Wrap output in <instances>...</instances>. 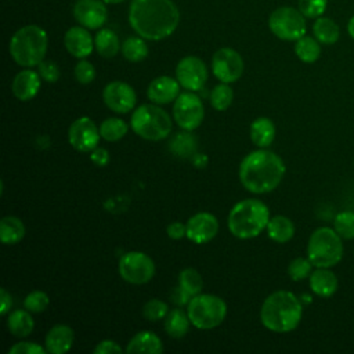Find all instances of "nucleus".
Returning a JSON list of instances; mask_svg holds the SVG:
<instances>
[{
	"instance_id": "obj_1",
	"label": "nucleus",
	"mask_w": 354,
	"mask_h": 354,
	"mask_svg": "<svg viewBox=\"0 0 354 354\" xmlns=\"http://www.w3.org/2000/svg\"><path fill=\"white\" fill-rule=\"evenodd\" d=\"M129 24L145 40H163L178 26L180 11L171 0H131Z\"/></svg>"
},
{
	"instance_id": "obj_2",
	"label": "nucleus",
	"mask_w": 354,
	"mask_h": 354,
	"mask_svg": "<svg viewBox=\"0 0 354 354\" xmlns=\"http://www.w3.org/2000/svg\"><path fill=\"white\" fill-rule=\"evenodd\" d=\"M283 174V160L266 148L246 155L239 166V180L242 185L253 194L271 192L279 185Z\"/></svg>"
},
{
	"instance_id": "obj_3",
	"label": "nucleus",
	"mask_w": 354,
	"mask_h": 354,
	"mask_svg": "<svg viewBox=\"0 0 354 354\" xmlns=\"http://www.w3.org/2000/svg\"><path fill=\"white\" fill-rule=\"evenodd\" d=\"M303 306L300 300L289 290H277L271 293L261 306V324L271 332L286 333L297 328L301 321Z\"/></svg>"
},
{
	"instance_id": "obj_4",
	"label": "nucleus",
	"mask_w": 354,
	"mask_h": 354,
	"mask_svg": "<svg viewBox=\"0 0 354 354\" xmlns=\"http://www.w3.org/2000/svg\"><path fill=\"white\" fill-rule=\"evenodd\" d=\"M268 221L270 210L264 202L259 199H243L230 210L227 224L234 236L249 239L263 232Z\"/></svg>"
},
{
	"instance_id": "obj_5",
	"label": "nucleus",
	"mask_w": 354,
	"mask_h": 354,
	"mask_svg": "<svg viewBox=\"0 0 354 354\" xmlns=\"http://www.w3.org/2000/svg\"><path fill=\"white\" fill-rule=\"evenodd\" d=\"M48 46L47 32L35 24L19 28L10 40V55L21 66L32 68L44 61Z\"/></svg>"
},
{
	"instance_id": "obj_6",
	"label": "nucleus",
	"mask_w": 354,
	"mask_h": 354,
	"mask_svg": "<svg viewBox=\"0 0 354 354\" xmlns=\"http://www.w3.org/2000/svg\"><path fill=\"white\" fill-rule=\"evenodd\" d=\"M130 126L141 138L160 141L170 134L171 119L169 113L156 104H142L134 109Z\"/></svg>"
},
{
	"instance_id": "obj_7",
	"label": "nucleus",
	"mask_w": 354,
	"mask_h": 354,
	"mask_svg": "<svg viewBox=\"0 0 354 354\" xmlns=\"http://www.w3.org/2000/svg\"><path fill=\"white\" fill-rule=\"evenodd\" d=\"M307 257L314 267L330 268L336 266L343 257V242L342 236L335 228L319 227L308 239Z\"/></svg>"
},
{
	"instance_id": "obj_8",
	"label": "nucleus",
	"mask_w": 354,
	"mask_h": 354,
	"mask_svg": "<svg viewBox=\"0 0 354 354\" xmlns=\"http://www.w3.org/2000/svg\"><path fill=\"white\" fill-rule=\"evenodd\" d=\"M187 313L195 328L212 329L224 321L227 315V304L216 295L198 293L188 301Z\"/></svg>"
},
{
	"instance_id": "obj_9",
	"label": "nucleus",
	"mask_w": 354,
	"mask_h": 354,
	"mask_svg": "<svg viewBox=\"0 0 354 354\" xmlns=\"http://www.w3.org/2000/svg\"><path fill=\"white\" fill-rule=\"evenodd\" d=\"M268 28L281 40L296 41L306 35V17L299 8L282 6L275 8L268 17Z\"/></svg>"
},
{
	"instance_id": "obj_10",
	"label": "nucleus",
	"mask_w": 354,
	"mask_h": 354,
	"mask_svg": "<svg viewBox=\"0 0 354 354\" xmlns=\"http://www.w3.org/2000/svg\"><path fill=\"white\" fill-rule=\"evenodd\" d=\"M119 275L129 283L142 285L149 282L155 275L153 260L142 252L124 253L118 264Z\"/></svg>"
},
{
	"instance_id": "obj_11",
	"label": "nucleus",
	"mask_w": 354,
	"mask_h": 354,
	"mask_svg": "<svg viewBox=\"0 0 354 354\" xmlns=\"http://www.w3.org/2000/svg\"><path fill=\"white\" fill-rule=\"evenodd\" d=\"M205 108L201 98L194 91H185L178 94L173 105L174 122L183 129L192 131L198 129L203 120Z\"/></svg>"
},
{
	"instance_id": "obj_12",
	"label": "nucleus",
	"mask_w": 354,
	"mask_h": 354,
	"mask_svg": "<svg viewBox=\"0 0 354 354\" xmlns=\"http://www.w3.org/2000/svg\"><path fill=\"white\" fill-rule=\"evenodd\" d=\"M243 58L241 54L231 48H218L212 58V72L223 83H234L243 73Z\"/></svg>"
},
{
	"instance_id": "obj_13",
	"label": "nucleus",
	"mask_w": 354,
	"mask_h": 354,
	"mask_svg": "<svg viewBox=\"0 0 354 354\" xmlns=\"http://www.w3.org/2000/svg\"><path fill=\"white\" fill-rule=\"evenodd\" d=\"M207 75L206 64L195 55L181 58L176 66V79L188 91L201 90L207 80Z\"/></svg>"
},
{
	"instance_id": "obj_14",
	"label": "nucleus",
	"mask_w": 354,
	"mask_h": 354,
	"mask_svg": "<svg viewBox=\"0 0 354 354\" xmlns=\"http://www.w3.org/2000/svg\"><path fill=\"white\" fill-rule=\"evenodd\" d=\"M100 129L87 116L76 119L68 131L69 144L80 152H91L97 148L100 141Z\"/></svg>"
},
{
	"instance_id": "obj_15",
	"label": "nucleus",
	"mask_w": 354,
	"mask_h": 354,
	"mask_svg": "<svg viewBox=\"0 0 354 354\" xmlns=\"http://www.w3.org/2000/svg\"><path fill=\"white\" fill-rule=\"evenodd\" d=\"M105 105L116 113H127L136 106V91L124 82L115 80L108 83L102 91Z\"/></svg>"
},
{
	"instance_id": "obj_16",
	"label": "nucleus",
	"mask_w": 354,
	"mask_h": 354,
	"mask_svg": "<svg viewBox=\"0 0 354 354\" xmlns=\"http://www.w3.org/2000/svg\"><path fill=\"white\" fill-rule=\"evenodd\" d=\"M72 12L76 22L87 29L102 28L108 19L106 3L102 0H77Z\"/></svg>"
},
{
	"instance_id": "obj_17",
	"label": "nucleus",
	"mask_w": 354,
	"mask_h": 354,
	"mask_svg": "<svg viewBox=\"0 0 354 354\" xmlns=\"http://www.w3.org/2000/svg\"><path fill=\"white\" fill-rule=\"evenodd\" d=\"M218 232L217 218L207 212H199L187 221V238L194 243H206Z\"/></svg>"
},
{
	"instance_id": "obj_18",
	"label": "nucleus",
	"mask_w": 354,
	"mask_h": 354,
	"mask_svg": "<svg viewBox=\"0 0 354 354\" xmlns=\"http://www.w3.org/2000/svg\"><path fill=\"white\" fill-rule=\"evenodd\" d=\"M64 46L72 57L79 59L88 57L95 48L94 39L91 37L88 29L82 25L72 26L65 32Z\"/></svg>"
},
{
	"instance_id": "obj_19",
	"label": "nucleus",
	"mask_w": 354,
	"mask_h": 354,
	"mask_svg": "<svg viewBox=\"0 0 354 354\" xmlns=\"http://www.w3.org/2000/svg\"><path fill=\"white\" fill-rule=\"evenodd\" d=\"M41 77L39 72L26 68L15 75L11 83V90L14 95L21 101L32 100L40 90Z\"/></svg>"
},
{
	"instance_id": "obj_20",
	"label": "nucleus",
	"mask_w": 354,
	"mask_h": 354,
	"mask_svg": "<svg viewBox=\"0 0 354 354\" xmlns=\"http://www.w3.org/2000/svg\"><path fill=\"white\" fill-rule=\"evenodd\" d=\"M180 94V83L170 76H159L153 79L148 88L147 95L153 104H169Z\"/></svg>"
},
{
	"instance_id": "obj_21",
	"label": "nucleus",
	"mask_w": 354,
	"mask_h": 354,
	"mask_svg": "<svg viewBox=\"0 0 354 354\" xmlns=\"http://www.w3.org/2000/svg\"><path fill=\"white\" fill-rule=\"evenodd\" d=\"M75 340V333L71 326L58 324L54 325L46 335V350L51 354H64L71 350Z\"/></svg>"
},
{
	"instance_id": "obj_22",
	"label": "nucleus",
	"mask_w": 354,
	"mask_h": 354,
	"mask_svg": "<svg viewBox=\"0 0 354 354\" xmlns=\"http://www.w3.org/2000/svg\"><path fill=\"white\" fill-rule=\"evenodd\" d=\"M337 277L329 268L315 267L310 275V288L319 297H330L337 290Z\"/></svg>"
},
{
	"instance_id": "obj_23",
	"label": "nucleus",
	"mask_w": 354,
	"mask_h": 354,
	"mask_svg": "<svg viewBox=\"0 0 354 354\" xmlns=\"http://www.w3.org/2000/svg\"><path fill=\"white\" fill-rule=\"evenodd\" d=\"M127 353H151L160 354L163 351V343L155 333L149 330H142L136 333L126 347Z\"/></svg>"
},
{
	"instance_id": "obj_24",
	"label": "nucleus",
	"mask_w": 354,
	"mask_h": 354,
	"mask_svg": "<svg viewBox=\"0 0 354 354\" xmlns=\"http://www.w3.org/2000/svg\"><path fill=\"white\" fill-rule=\"evenodd\" d=\"M275 138V124L268 118H257L250 124V140L259 148H267Z\"/></svg>"
},
{
	"instance_id": "obj_25",
	"label": "nucleus",
	"mask_w": 354,
	"mask_h": 354,
	"mask_svg": "<svg viewBox=\"0 0 354 354\" xmlns=\"http://www.w3.org/2000/svg\"><path fill=\"white\" fill-rule=\"evenodd\" d=\"M94 47L101 57L112 58L120 51L122 44L118 35L112 29L102 28L94 37Z\"/></svg>"
},
{
	"instance_id": "obj_26",
	"label": "nucleus",
	"mask_w": 354,
	"mask_h": 354,
	"mask_svg": "<svg viewBox=\"0 0 354 354\" xmlns=\"http://www.w3.org/2000/svg\"><path fill=\"white\" fill-rule=\"evenodd\" d=\"M313 33H314V37L321 44L330 46L339 40L340 29H339V25L333 19L321 15V17L315 18V22L313 24Z\"/></svg>"
},
{
	"instance_id": "obj_27",
	"label": "nucleus",
	"mask_w": 354,
	"mask_h": 354,
	"mask_svg": "<svg viewBox=\"0 0 354 354\" xmlns=\"http://www.w3.org/2000/svg\"><path fill=\"white\" fill-rule=\"evenodd\" d=\"M267 234L270 239L277 243H285L295 235V225L290 218L285 216H274L267 224Z\"/></svg>"
},
{
	"instance_id": "obj_28",
	"label": "nucleus",
	"mask_w": 354,
	"mask_h": 354,
	"mask_svg": "<svg viewBox=\"0 0 354 354\" xmlns=\"http://www.w3.org/2000/svg\"><path fill=\"white\" fill-rule=\"evenodd\" d=\"M30 314L32 313L28 311L26 308L15 310V311L10 313V315L7 318V328H8L10 333L17 337L29 336L35 328V322H33V318Z\"/></svg>"
},
{
	"instance_id": "obj_29",
	"label": "nucleus",
	"mask_w": 354,
	"mask_h": 354,
	"mask_svg": "<svg viewBox=\"0 0 354 354\" xmlns=\"http://www.w3.org/2000/svg\"><path fill=\"white\" fill-rule=\"evenodd\" d=\"M189 324L191 321H189L188 313L180 308L170 310L165 317V330L167 332L169 336L174 339H180L185 336L189 329Z\"/></svg>"
},
{
	"instance_id": "obj_30",
	"label": "nucleus",
	"mask_w": 354,
	"mask_h": 354,
	"mask_svg": "<svg viewBox=\"0 0 354 354\" xmlns=\"http://www.w3.org/2000/svg\"><path fill=\"white\" fill-rule=\"evenodd\" d=\"M25 236V225L15 216H6L0 221V239L4 245H15Z\"/></svg>"
},
{
	"instance_id": "obj_31",
	"label": "nucleus",
	"mask_w": 354,
	"mask_h": 354,
	"mask_svg": "<svg viewBox=\"0 0 354 354\" xmlns=\"http://www.w3.org/2000/svg\"><path fill=\"white\" fill-rule=\"evenodd\" d=\"M295 54L306 64L315 62L321 55V43L313 36H301L295 41Z\"/></svg>"
},
{
	"instance_id": "obj_32",
	"label": "nucleus",
	"mask_w": 354,
	"mask_h": 354,
	"mask_svg": "<svg viewBox=\"0 0 354 354\" xmlns=\"http://www.w3.org/2000/svg\"><path fill=\"white\" fill-rule=\"evenodd\" d=\"M122 54L130 62H140L148 55V46L141 36H130L122 43Z\"/></svg>"
},
{
	"instance_id": "obj_33",
	"label": "nucleus",
	"mask_w": 354,
	"mask_h": 354,
	"mask_svg": "<svg viewBox=\"0 0 354 354\" xmlns=\"http://www.w3.org/2000/svg\"><path fill=\"white\" fill-rule=\"evenodd\" d=\"M170 151L178 156V158H188L195 153L196 151V140L195 137L188 131H180L177 133L171 141H170Z\"/></svg>"
},
{
	"instance_id": "obj_34",
	"label": "nucleus",
	"mask_w": 354,
	"mask_h": 354,
	"mask_svg": "<svg viewBox=\"0 0 354 354\" xmlns=\"http://www.w3.org/2000/svg\"><path fill=\"white\" fill-rule=\"evenodd\" d=\"M129 126L119 118H108L100 126V134L106 141H118L126 136Z\"/></svg>"
},
{
	"instance_id": "obj_35",
	"label": "nucleus",
	"mask_w": 354,
	"mask_h": 354,
	"mask_svg": "<svg viewBox=\"0 0 354 354\" xmlns=\"http://www.w3.org/2000/svg\"><path fill=\"white\" fill-rule=\"evenodd\" d=\"M178 286L184 289L191 297L201 293L203 282L201 274L195 268H184L178 275Z\"/></svg>"
},
{
	"instance_id": "obj_36",
	"label": "nucleus",
	"mask_w": 354,
	"mask_h": 354,
	"mask_svg": "<svg viewBox=\"0 0 354 354\" xmlns=\"http://www.w3.org/2000/svg\"><path fill=\"white\" fill-rule=\"evenodd\" d=\"M234 91L228 83L217 84L210 93V104L216 111H225L232 104Z\"/></svg>"
},
{
	"instance_id": "obj_37",
	"label": "nucleus",
	"mask_w": 354,
	"mask_h": 354,
	"mask_svg": "<svg viewBox=\"0 0 354 354\" xmlns=\"http://www.w3.org/2000/svg\"><path fill=\"white\" fill-rule=\"evenodd\" d=\"M333 228L342 239H354V212L344 210L337 213L333 220Z\"/></svg>"
},
{
	"instance_id": "obj_38",
	"label": "nucleus",
	"mask_w": 354,
	"mask_h": 354,
	"mask_svg": "<svg viewBox=\"0 0 354 354\" xmlns=\"http://www.w3.org/2000/svg\"><path fill=\"white\" fill-rule=\"evenodd\" d=\"M313 263L310 261V259H304V257H296L293 259L289 266H288V274L290 277L292 281H303L307 277L311 275L313 272Z\"/></svg>"
},
{
	"instance_id": "obj_39",
	"label": "nucleus",
	"mask_w": 354,
	"mask_h": 354,
	"mask_svg": "<svg viewBox=\"0 0 354 354\" xmlns=\"http://www.w3.org/2000/svg\"><path fill=\"white\" fill-rule=\"evenodd\" d=\"M48 304H50L48 295L43 290H33L24 300V307L33 314L43 313L48 307Z\"/></svg>"
},
{
	"instance_id": "obj_40",
	"label": "nucleus",
	"mask_w": 354,
	"mask_h": 354,
	"mask_svg": "<svg viewBox=\"0 0 354 354\" xmlns=\"http://www.w3.org/2000/svg\"><path fill=\"white\" fill-rule=\"evenodd\" d=\"M169 313V307L166 301L160 299H151L142 307V315L148 321H159L163 319Z\"/></svg>"
},
{
	"instance_id": "obj_41",
	"label": "nucleus",
	"mask_w": 354,
	"mask_h": 354,
	"mask_svg": "<svg viewBox=\"0 0 354 354\" xmlns=\"http://www.w3.org/2000/svg\"><path fill=\"white\" fill-rule=\"evenodd\" d=\"M297 6L306 18L315 19L325 12L328 0H299Z\"/></svg>"
},
{
	"instance_id": "obj_42",
	"label": "nucleus",
	"mask_w": 354,
	"mask_h": 354,
	"mask_svg": "<svg viewBox=\"0 0 354 354\" xmlns=\"http://www.w3.org/2000/svg\"><path fill=\"white\" fill-rule=\"evenodd\" d=\"M75 79L82 84H88L95 79V68L86 58H82L73 69Z\"/></svg>"
},
{
	"instance_id": "obj_43",
	"label": "nucleus",
	"mask_w": 354,
	"mask_h": 354,
	"mask_svg": "<svg viewBox=\"0 0 354 354\" xmlns=\"http://www.w3.org/2000/svg\"><path fill=\"white\" fill-rule=\"evenodd\" d=\"M37 72L40 77L48 83H54L59 79V68L53 61H41L37 65Z\"/></svg>"
},
{
	"instance_id": "obj_44",
	"label": "nucleus",
	"mask_w": 354,
	"mask_h": 354,
	"mask_svg": "<svg viewBox=\"0 0 354 354\" xmlns=\"http://www.w3.org/2000/svg\"><path fill=\"white\" fill-rule=\"evenodd\" d=\"M44 351H47L46 347L33 342H19L8 350L10 354H43Z\"/></svg>"
},
{
	"instance_id": "obj_45",
	"label": "nucleus",
	"mask_w": 354,
	"mask_h": 354,
	"mask_svg": "<svg viewBox=\"0 0 354 354\" xmlns=\"http://www.w3.org/2000/svg\"><path fill=\"white\" fill-rule=\"evenodd\" d=\"M94 354H113V353H122V347L113 342V340H102L100 342L94 350Z\"/></svg>"
},
{
	"instance_id": "obj_46",
	"label": "nucleus",
	"mask_w": 354,
	"mask_h": 354,
	"mask_svg": "<svg viewBox=\"0 0 354 354\" xmlns=\"http://www.w3.org/2000/svg\"><path fill=\"white\" fill-rule=\"evenodd\" d=\"M166 232L171 239H181L183 236H187V224H183L180 221L170 223L166 228Z\"/></svg>"
},
{
	"instance_id": "obj_47",
	"label": "nucleus",
	"mask_w": 354,
	"mask_h": 354,
	"mask_svg": "<svg viewBox=\"0 0 354 354\" xmlns=\"http://www.w3.org/2000/svg\"><path fill=\"white\" fill-rule=\"evenodd\" d=\"M93 163H95L97 166H105L109 162V152L105 148H95L91 151L90 155Z\"/></svg>"
},
{
	"instance_id": "obj_48",
	"label": "nucleus",
	"mask_w": 354,
	"mask_h": 354,
	"mask_svg": "<svg viewBox=\"0 0 354 354\" xmlns=\"http://www.w3.org/2000/svg\"><path fill=\"white\" fill-rule=\"evenodd\" d=\"M171 300L174 301V303H177V304H185V303H188L189 300H191V296L184 290V289H181L180 286L178 288H176L174 289V292L171 293Z\"/></svg>"
},
{
	"instance_id": "obj_49",
	"label": "nucleus",
	"mask_w": 354,
	"mask_h": 354,
	"mask_svg": "<svg viewBox=\"0 0 354 354\" xmlns=\"http://www.w3.org/2000/svg\"><path fill=\"white\" fill-rule=\"evenodd\" d=\"M0 296H1V310H0V314H1V315H6V314L10 311L11 304H12L11 295H10L4 288H1V289H0Z\"/></svg>"
},
{
	"instance_id": "obj_50",
	"label": "nucleus",
	"mask_w": 354,
	"mask_h": 354,
	"mask_svg": "<svg viewBox=\"0 0 354 354\" xmlns=\"http://www.w3.org/2000/svg\"><path fill=\"white\" fill-rule=\"evenodd\" d=\"M347 32L351 36V39L354 40V15L350 18V21L347 24Z\"/></svg>"
},
{
	"instance_id": "obj_51",
	"label": "nucleus",
	"mask_w": 354,
	"mask_h": 354,
	"mask_svg": "<svg viewBox=\"0 0 354 354\" xmlns=\"http://www.w3.org/2000/svg\"><path fill=\"white\" fill-rule=\"evenodd\" d=\"M102 1H105L106 4H119V3H123L126 0H102Z\"/></svg>"
}]
</instances>
